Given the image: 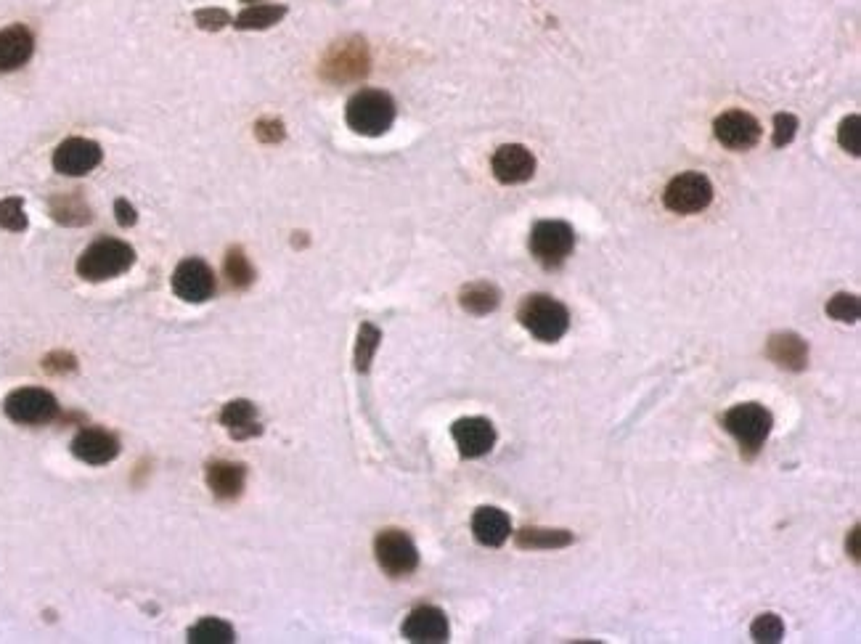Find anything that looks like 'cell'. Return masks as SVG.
Here are the masks:
<instances>
[{
	"label": "cell",
	"mask_w": 861,
	"mask_h": 644,
	"mask_svg": "<svg viewBox=\"0 0 861 644\" xmlns=\"http://www.w3.org/2000/svg\"><path fill=\"white\" fill-rule=\"evenodd\" d=\"M517 321L541 342H559L570 329V311L552 295H528L517 308Z\"/></svg>",
	"instance_id": "6da1fadb"
},
{
	"label": "cell",
	"mask_w": 861,
	"mask_h": 644,
	"mask_svg": "<svg viewBox=\"0 0 861 644\" xmlns=\"http://www.w3.org/2000/svg\"><path fill=\"white\" fill-rule=\"evenodd\" d=\"M136 263V250L122 239H96L91 247H85V252L77 258V273L85 281H109L120 273L130 271Z\"/></svg>",
	"instance_id": "7a4b0ae2"
},
{
	"label": "cell",
	"mask_w": 861,
	"mask_h": 644,
	"mask_svg": "<svg viewBox=\"0 0 861 644\" xmlns=\"http://www.w3.org/2000/svg\"><path fill=\"white\" fill-rule=\"evenodd\" d=\"M345 120H348L350 130L361 133V136H385L395 122L393 96L385 91H377V88H363L348 101Z\"/></svg>",
	"instance_id": "3957f363"
},
{
	"label": "cell",
	"mask_w": 861,
	"mask_h": 644,
	"mask_svg": "<svg viewBox=\"0 0 861 644\" xmlns=\"http://www.w3.org/2000/svg\"><path fill=\"white\" fill-rule=\"evenodd\" d=\"M721 425L740 443L742 454L753 459L763 448L766 438L771 435L774 417H771V411L766 409V406H761V403H737V406L726 411Z\"/></svg>",
	"instance_id": "277c9868"
},
{
	"label": "cell",
	"mask_w": 861,
	"mask_h": 644,
	"mask_svg": "<svg viewBox=\"0 0 861 644\" xmlns=\"http://www.w3.org/2000/svg\"><path fill=\"white\" fill-rule=\"evenodd\" d=\"M371 64L369 46L361 38H345L334 43L321 61V77L326 83H353L366 77Z\"/></svg>",
	"instance_id": "5b68a950"
},
{
	"label": "cell",
	"mask_w": 861,
	"mask_h": 644,
	"mask_svg": "<svg viewBox=\"0 0 861 644\" xmlns=\"http://www.w3.org/2000/svg\"><path fill=\"white\" fill-rule=\"evenodd\" d=\"M713 202V183L705 173L687 170L671 178L663 191V205L676 215H697Z\"/></svg>",
	"instance_id": "8992f818"
},
{
	"label": "cell",
	"mask_w": 861,
	"mask_h": 644,
	"mask_svg": "<svg viewBox=\"0 0 861 644\" xmlns=\"http://www.w3.org/2000/svg\"><path fill=\"white\" fill-rule=\"evenodd\" d=\"M530 252L544 268H559L575 250V231L565 220H541L530 231Z\"/></svg>",
	"instance_id": "52a82bcc"
},
{
	"label": "cell",
	"mask_w": 861,
	"mask_h": 644,
	"mask_svg": "<svg viewBox=\"0 0 861 644\" xmlns=\"http://www.w3.org/2000/svg\"><path fill=\"white\" fill-rule=\"evenodd\" d=\"M3 411L16 425H48L59 417V401L46 387H19L3 401Z\"/></svg>",
	"instance_id": "ba28073f"
},
{
	"label": "cell",
	"mask_w": 861,
	"mask_h": 644,
	"mask_svg": "<svg viewBox=\"0 0 861 644\" xmlns=\"http://www.w3.org/2000/svg\"><path fill=\"white\" fill-rule=\"evenodd\" d=\"M374 554H377L379 568L385 570L390 578H406L419 568V552L406 531L387 528L374 541Z\"/></svg>",
	"instance_id": "9c48e42d"
},
{
	"label": "cell",
	"mask_w": 861,
	"mask_h": 644,
	"mask_svg": "<svg viewBox=\"0 0 861 644\" xmlns=\"http://www.w3.org/2000/svg\"><path fill=\"white\" fill-rule=\"evenodd\" d=\"M761 122L742 109H729L713 120V136L721 146L732 152H748L761 141Z\"/></svg>",
	"instance_id": "30bf717a"
},
{
	"label": "cell",
	"mask_w": 861,
	"mask_h": 644,
	"mask_svg": "<svg viewBox=\"0 0 861 644\" xmlns=\"http://www.w3.org/2000/svg\"><path fill=\"white\" fill-rule=\"evenodd\" d=\"M104 160V152L101 146L91 138H67L56 146L53 152V170L61 175H69V178H77V175H88L93 167H99Z\"/></svg>",
	"instance_id": "8fae6325"
},
{
	"label": "cell",
	"mask_w": 861,
	"mask_h": 644,
	"mask_svg": "<svg viewBox=\"0 0 861 644\" xmlns=\"http://www.w3.org/2000/svg\"><path fill=\"white\" fill-rule=\"evenodd\" d=\"M173 292L186 303H204L215 295V273L204 260H183L173 273Z\"/></svg>",
	"instance_id": "7c38bea8"
},
{
	"label": "cell",
	"mask_w": 861,
	"mask_h": 644,
	"mask_svg": "<svg viewBox=\"0 0 861 644\" xmlns=\"http://www.w3.org/2000/svg\"><path fill=\"white\" fill-rule=\"evenodd\" d=\"M493 178L504 186H517V183H528L536 175V157L528 146L522 144H504L493 152L491 160Z\"/></svg>",
	"instance_id": "4fadbf2b"
},
{
	"label": "cell",
	"mask_w": 861,
	"mask_h": 644,
	"mask_svg": "<svg viewBox=\"0 0 861 644\" xmlns=\"http://www.w3.org/2000/svg\"><path fill=\"white\" fill-rule=\"evenodd\" d=\"M451 435H454L456 448L464 459H480V456L491 454L493 446H496V427H493L491 419L485 417L456 419Z\"/></svg>",
	"instance_id": "5bb4252c"
},
{
	"label": "cell",
	"mask_w": 861,
	"mask_h": 644,
	"mask_svg": "<svg viewBox=\"0 0 861 644\" xmlns=\"http://www.w3.org/2000/svg\"><path fill=\"white\" fill-rule=\"evenodd\" d=\"M72 456L91 467H101L120 456V440L104 427H85L72 440Z\"/></svg>",
	"instance_id": "9a60e30c"
},
{
	"label": "cell",
	"mask_w": 861,
	"mask_h": 644,
	"mask_svg": "<svg viewBox=\"0 0 861 644\" xmlns=\"http://www.w3.org/2000/svg\"><path fill=\"white\" fill-rule=\"evenodd\" d=\"M448 634H451V629H448L446 613L432 605H422L411 610L406 623H403V637L416 644L448 642Z\"/></svg>",
	"instance_id": "2e32d148"
},
{
	"label": "cell",
	"mask_w": 861,
	"mask_h": 644,
	"mask_svg": "<svg viewBox=\"0 0 861 644\" xmlns=\"http://www.w3.org/2000/svg\"><path fill=\"white\" fill-rule=\"evenodd\" d=\"M766 356L779 369L806 372V366H809V342L795 332H777L771 334L769 342H766Z\"/></svg>",
	"instance_id": "e0dca14e"
},
{
	"label": "cell",
	"mask_w": 861,
	"mask_h": 644,
	"mask_svg": "<svg viewBox=\"0 0 861 644\" xmlns=\"http://www.w3.org/2000/svg\"><path fill=\"white\" fill-rule=\"evenodd\" d=\"M35 54V38L24 24H11L0 30V72H14L24 67Z\"/></svg>",
	"instance_id": "ac0fdd59"
},
{
	"label": "cell",
	"mask_w": 861,
	"mask_h": 644,
	"mask_svg": "<svg viewBox=\"0 0 861 644\" xmlns=\"http://www.w3.org/2000/svg\"><path fill=\"white\" fill-rule=\"evenodd\" d=\"M472 536L477 544L499 549L512 536V520L504 509L499 507H480L472 515Z\"/></svg>",
	"instance_id": "d6986e66"
},
{
	"label": "cell",
	"mask_w": 861,
	"mask_h": 644,
	"mask_svg": "<svg viewBox=\"0 0 861 644\" xmlns=\"http://www.w3.org/2000/svg\"><path fill=\"white\" fill-rule=\"evenodd\" d=\"M247 483V467L239 462H212L207 467V485L223 501L239 499Z\"/></svg>",
	"instance_id": "ffe728a7"
},
{
	"label": "cell",
	"mask_w": 861,
	"mask_h": 644,
	"mask_svg": "<svg viewBox=\"0 0 861 644\" xmlns=\"http://www.w3.org/2000/svg\"><path fill=\"white\" fill-rule=\"evenodd\" d=\"M220 425L228 427V432H231L236 440L255 438V435L263 432V427L257 422L255 403L242 401V398L223 406V411H220Z\"/></svg>",
	"instance_id": "44dd1931"
},
{
	"label": "cell",
	"mask_w": 861,
	"mask_h": 644,
	"mask_svg": "<svg viewBox=\"0 0 861 644\" xmlns=\"http://www.w3.org/2000/svg\"><path fill=\"white\" fill-rule=\"evenodd\" d=\"M459 303L472 316H488L499 308L501 292L491 281H472L459 292Z\"/></svg>",
	"instance_id": "7402d4cb"
},
{
	"label": "cell",
	"mask_w": 861,
	"mask_h": 644,
	"mask_svg": "<svg viewBox=\"0 0 861 644\" xmlns=\"http://www.w3.org/2000/svg\"><path fill=\"white\" fill-rule=\"evenodd\" d=\"M48 207H51V215L56 223H61V226H85V223H91V207L85 205L83 194H77V191H72V194H56V197L48 202Z\"/></svg>",
	"instance_id": "603a6c76"
},
{
	"label": "cell",
	"mask_w": 861,
	"mask_h": 644,
	"mask_svg": "<svg viewBox=\"0 0 861 644\" xmlns=\"http://www.w3.org/2000/svg\"><path fill=\"white\" fill-rule=\"evenodd\" d=\"M287 16V6H273V3H260V6L244 8L242 14L234 19L236 30H268L279 24Z\"/></svg>",
	"instance_id": "cb8c5ba5"
},
{
	"label": "cell",
	"mask_w": 861,
	"mask_h": 644,
	"mask_svg": "<svg viewBox=\"0 0 861 644\" xmlns=\"http://www.w3.org/2000/svg\"><path fill=\"white\" fill-rule=\"evenodd\" d=\"M514 541L520 549H565L573 544V533L552 531V528H522Z\"/></svg>",
	"instance_id": "d4e9b609"
},
{
	"label": "cell",
	"mask_w": 861,
	"mask_h": 644,
	"mask_svg": "<svg viewBox=\"0 0 861 644\" xmlns=\"http://www.w3.org/2000/svg\"><path fill=\"white\" fill-rule=\"evenodd\" d=\"M236 639L234 629L220 618H202L189 629L191 644H231Z\"/></svg>",
	"instance_id": "484cf974"
},
{
	"label": "cell",
	"mask_w": 861,
	"mask_h": 644,
	"mask_svg": "<svg viewBox=\"0 0 861 644\" xmlns=\"http://www.w3.org/2000/svg\"><path fill=\"white\" fill-rule=\"evenodd\" d=\"M223 273H226L228 284L234 289H247L252 287V281H255V268H252V263L247 260L242 247H231V250L226 252Z\"/></svg>",
	"instance_id": "4316f807"
},
{
	"label": "cell",
	"mask_w": 861,
	"mask_h": 644,
	"mask_svg": "<svg viewBox=\"0 0 861 644\" xmlns=\"http://www.w3.org/2000/svg\"><path fill=\"white\" fill-rule=\"evenodd\" d=\"M379 342H382V332L377 326L363 321L361 329H358V342H355V369L361 374H366L371 369V361L377 356Z\"/></svg>",
	"instance_id": "83f0119b"
},
{
	"label": "cell",
	"mask_w": 861,
	"mask_h": 644,
	"mask_svg": "<svg viewBox=\"0 0 861 644\" xmlns=\"http://www.w3.org/2000/svg\"><path fill=\"white\" fill-rule=\"evenodd\" d=\"M827 316L840 324H856L861 316V303L856 295H848V292H838L827 300Z\"/></svg>",
	"instance_id": "f1b7e54d"
},
{
	"label": "cell",
	"mask_w": 861,
	"mask_h": 644,
	"mask_svg": "<svg viewBox=\"0 0 861 644\" xmlns=\"http://www.w3.org/2000/svg\"><path fill=\"white\" fill-rule=\"evenodd\" d=\"M30 226L27 213H24V202L22 197H6L0 199V228L6 231H14V234H22Z\"/></svg>",
	"instance_id": "f546056e"
},
{
	"label": "cell",
	"mask_w": 861,
	"mask_h": 644,
	"mask_svg": "<svg viewBox=\"0 0 861 644\" xmlns=\"http://www.w3.org/2000/svg\"><path fill=\"white\" fill-rule=\"evenodd\" d=\"M750 634H753V639H756V642L777 644V642H782V637H785V623H782V618H779V615L763 613V615H758L756 623L750 626Z\"/></svg>",
	"instance_id": "4dcf8cb0"
},
{
	"label": "cell",
	"mask_w": 861,
	"mask_h": 644,
	"mask_svg": "<svg viewBox=\"0 0 861 644\" xmlns=\"http://www.w3.org/2000/svg\"><path fill=\"white\" fill-rule=\"evenodd\" d=\"M838 144L843 152H848L851 157H859L861 154V117L859 114H851L846 120L838 125Z\"/></svg>",
	"instance_id": "1f68e13d"
},
{
	"label": "cell",
	"mask_w": 861,
	"mask_h": 644,
	"mask_svg": "<svg viewBox=\"0 0 861 644\" xmlns=\"http://www.w3.org/2000/svg\"><path fill=\"white\" fill-rule=\"evenodd\" d=\"M795 133H798V117H795V114H774V136H771V144L777 146V149L793 144Z\"/></svg>",
	"instance_id": "d6a6232c"
},
{
	"label": "cell",
	"mask_w": 861,
	"mask_h": 644,
	"mask_svg": "<svg viewBox=\"0 0 861 644\" xmlns=\"http://www.w3.org/2000/svg\"><path fill=\"white\" fill-rule=\"evenodd\" d=\"M194 22H197L199 30L218 32V30H223V27H228V24L234 22V19H231V14H228V11H223V8H202V11H197V14H194Z\"/></svg>",
	"instance_id": "836d02e7"
},
{
	"label": "cell",
	"mask_w": 861,
	"mask_h": 644,
	"mask_svg": "<svg viewBox=\"0 0 861 644\" xmlns=\"http://www.w3.org/2000/svg\"><path fill=\"white\" fill-rule=\"evenodd\" d=\"M43 369L48 374H69L77 369V358L72 353H51V356L43 358Z\"/></svg>",
	"instance_id": "e575fe53"
},
{
	"label": "cell",
	"mask_w": 861,
	"mask_h": 644,
	"mask_svg": "<svg viewBox=\"0 0 861 644\" xmlns=\"http://www.w3.org/2000/svg\"><path fill=\"white\" fill-rule=\"evenodd\" d=\"M255 133L263 144H279V141H284V136H287L281 120H260L255 125Z\"/></svg>",
	"instance_id": "d590c367"
},
{
	"label": "cell",
	"mask_w": 861,
	"mask_h": 644,
	"mask_svg": "<svg viewBox=\"0 0 861 644\" xmlns=\"http://www.w3.org/2000/svg\"><path fill=\"white\" fill-rule=\"evenodd\" d=\"M114 218H117L120 226H136V220H138L136 207L130 205L128 199H117V202H114Z\"/></svg>",
	"instance_id": "8d00e7d4"
},
{
	"label": "cell",
	"mask_w": 861,
	"mask_h": 644,
	"mask_svg": "<svg viewBox=\"0 0 861 644\" xmlns=\"http://www.w3.org/2000/svg\"><path fill=\"white\" fill-rule=\"evenodd\" d=\"M859 541H861V531H859V525H856L854 531L848 533V554H851V557H854L856 562L861 560V549H859Z\"/></svg>",
	"instance_id": "74e56055"
},
{
	"label": "cell",
	"mask_w": 861,
	"mask_h": 644,
	"mask_svg": "<svg viewBox=\"0 0 861 644\" xmlns=\"http://www.w3.org/2000/svg\"><path fill=\"white\" fill-rule=\"evenodd\" d=\"M244 3H255V0H244Z\"/></svg>",
	"instance_id": "f35d334b"
}]
</instances>
